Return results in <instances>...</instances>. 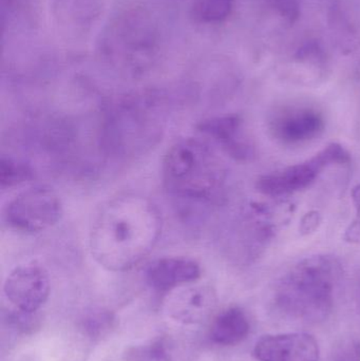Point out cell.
<instances>
[{"mask_svg": "<svg viewBox=\"0 0 360 361\" xmlns=\"http://www.w3.org/2000/svg\"><path fill=\"white\" fill-rule=\"evenodd\" d=\"M161 231L160 212L150 200L133 193L118 195L95 216L90 233L91 252L105 269L127 271L154 250Z\"/></svg>", "mask_w": 360, "mask_h": 361, "instance_id": "1", "label": "cell"}, {"mask_svg": "<svg viewBox=\"0 0 360 361\" xmlns=\"http://www.w3.org/2000/svg\"><path fill=\"white\" fill-rule=\"evenodd\" d=\"M163 182L184 216L192 218L217 203L223 191L225 171L213 148L199 139H184L171 146L163 162Z\"/></svg>", "mask_w": 360, "mask_h": 361, "instance_id": "2", "label": "cell"}, {"mask_svg": "<svg viewBox=\"0 0 360 361\" xmlns=\"http://www.w3.org/2000/svg\"><path fill=\"white\" fill-rule=\"evenodd\" d=\"M344 267L332 255L306 257L277 283L275 307L283 315L302 322L327 319L340 296Z\"/></svg>", "mask_w": 360, "mask_h": 361, "instance_id": "3", "label": "cell"}, {"mask_svg": "<svg viewBox=\"0 0 360 361\" xmlns=\"http://www.w3.org/2000/svg\"><path fill=\"white\" fill-rule=\"evenodd\" d=\"M165 109L150 97H127L104 114L99 145L108 156L131 159L149 152L162 137Z\"/></svg>", "mask_w": 360, "mask_h": 361, "instance_id": "4", "label": "cell"}, {"mask_svg": "<svg viewBox=\"0 0 360 361\" xmlns=\"http://www.w3.org/2000/svg\"><path fill=\"white\" fill-rule=\"evenodd\" d=\"M350 154L340 144H330L310 160L262 176L258 191L270 197H283L310 187L325 169L350 162Z\"/></svg>", "mask_w": 360, "mask_h": 361, "instance_id": "5", "label": "cell"}, {"mask_svg": "<svg viewBox=\"0 0 360 361\" xmlns=\"http://www.w3.org/2000/svg\"><path fill=\"white\" fill-rule=\"evenodd\" d=\"M63 214V204L57 193L50 187L35 186L11 200L4 218L15 231L36 233L56 225Z\"/></svg>", "mask_w": 360, "mask_h": 361, "instance_id": "6", "label": "cell"}, {"mask_svg": "<svg viewBox=\"0 0 360 361\" xmlns=\"http://www.w3.org/2000/svg\"><path fill=\"white\" fill-rule=\"evenodd\" d=\"M325 128V116L312 106H285L277 109L268 120L271 135L285 146L314 141L323 135Z\"/></svg>", "mask_w": 360, "mask_h": 361, "instance_id": "7", "label": "cell"}, {"mask_svg": "<svg viewBox=\"0 0 360 361\" xmlns=\"http://www.w3.org/2000/svg\"><path fill=\"white\" fill-rule=\"evenodd\" d=\"M51 283L48 271L37 264L13 269L4 282V292L14 309L36 313L48 300Z\"/></svg>", "mask_w": 360, "mask_h": 361, "instance_id": "8", "label": "cell"}, {"mask_svg": "<svg viewBox=\"0 0 360 361\" xmlns=\"http://www.w3.org/2000/svg\"><path fill=\"white\" fill-rule=\"evenodd\" d=\"M254 355L259 361H318V343L306 333L268 335L256 343Z\"/></svg>", "mask_w": 360, "mask_h": 361, "instance_id": "9", "label": "cell"}, {"mask_svg": "<svg viewBox=\"0 0 360 361\" xmlns=\"http://www.w3.org/2000/svg\"><path fill=\"white\" fill-rule=\"evenodd\" d=\"M198 128L235 160L247 162L255 157V147L245 133L242 118L237 114L209 118Z\"/></svg>", "mask_w": 360, "mask_h": 361, "instance_id": "10", "label": "cell"}, {"mask_svg": "<svg viewBox=\"0 0 360 361\" xmlns=\"http://www.w3.org/2000/svg\"><path fill=\"white\" fill-rule=\"evenodd\" d=\"M216 307L213 290L206 286H182L173 290L165 303V312L173 322L196 326L209 319Z\"/></svg>", "mask_w": 360, "mask_h": 361, "instance_id": "11", "label": "cell"}, {"mask_svg": "<svg viewBox=\"0 0 360 361\" xmlns=\"http://www.w3.org/2000/svg\"><path fill=\"white\" fill-rule=\"evenodd\" d=\"M201 277L197 261L186 257H165L148 267L146 278L149 286L159 292H169L194 283Z\"/></svg>", "mask_w": 360, "mask_h": 361, "instance_id": "12", "label": "cell"}, {"mask_svg": "<svg viewBox=\"0 0 360 361\" xmlns=\"http://www.w3.org/2000/svg\"><path fill=\"white\" fill-rule=\"evenodd\" d=\"M251 331L249 318L242 309L228 307L218 314L211 328V338L220 345H236L249 336Z\"/></svg>", "mask_w": 360, "mask_h": 361, "instance_id": "13", "label": "cell"}, {"mask_svg": "<svg viewBox=\"0 0 360 361\" xmlns=\"http://www.w3.org/2000/svg\"><path fill=\"white\" fill-rule=\"evenodd\" d=\"M34 178V171L31 165L25 161L2 156L0 161V184L2 188L17 186L31 180Z\"/></svg>", "mask_w": 360, "mask_h": 361, "instance_id": "14", "label": "cell"}, {"mask_svg": "<svg viewBox=\"0 0 360 361\" xmlns=\"http://www.w3.org/2000/svg\"><path fill=\"white\" fill-rule=\"evenodd\" d=\"M116 318L109 312L95 311L82 320V329L91 338H101L114 328Z\"/></svg>", "mask_w": 360, "mask_h": 361, "instance_id": "15", "label": "cell"}, {"mask_svg": "<svg viewBox=\"0 0 360 361\" xmlns=\"http://www.w3.org/2000/svg\"><path fill=\"white\" fill-rule=\"evenodd\" d=\"M197 15L205 21H219L228 16L232 0H200L197 4Z\"/></svg>", "mask_w": 360, "mask_h": 361, "instance_id": "16", "label": "cell"}, {"mask_svg": "<svg viewBox=\"0 0 360 361\" xmlns=\"http://www.w3.org/2000/svg\"><path fill=\"white\" fill-rule=\"evenodd\" d=\"M351 197L354 204L355 218L345 231L344 240L353 245L360 246V184L353 187Z\"/></svg>", "mask_w": 360, "mask_h": 361, "instance_id": "17", "label": "cell"}, {"mask_svg": "<svg viewBox=\"0 0 360 361\" xmlns=\"http://www.w3.org/2000/svg\"><path fill=\"white\" fill-rule=\"evenodd\" d=\"M333 361H360V341L347 339L336 347Z\"/></svg>", "mask_w": 360, "mask_h": 361, "instance_id": "18", "label": "cell"}, {"mask_svg": "<svg viewBox=\"0 0 360 361\" xmlns=\"http://www.w3.org/2000/svg\"><path fill=\"white\" fill-rule=\"evenodd\" d=\"M321 222V214H319L318 212H309V214H306V216H304V219H302V225H300V231L304 233V235L314 233V231L318 228Z\"/></svg>", "mask_w": 360, "mask_h": 361, "instance_id": "19", "label": "cell"}, {"mask_svg": "<svg viewBox=\"0 0 360 361\" xmlns=\"http://www.w3.org/2000/svg\"><path fill=\"white\" fill-rule=\"evenodd\" d=\"M359 311H360V288H359Z\"/></svg>", "mask_w": 360, "mask_h": 361, "instance_id": "20", "label": "cell"}]
</instances>
